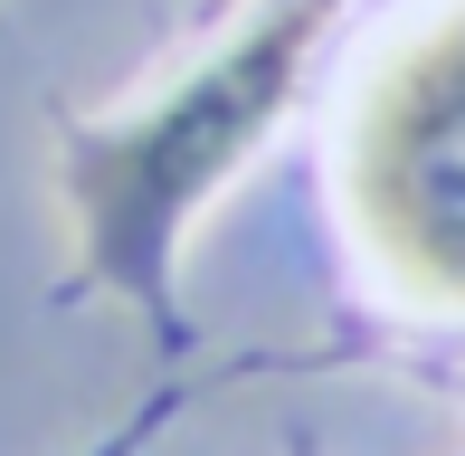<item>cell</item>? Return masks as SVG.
Wrapping results in <instances>:
<instances>
[{"label": "cell", "mask_w": 465, "mask_h": 456, "mask_svg": "<svg viewBox=\"0 0 465 456\" xmlns=\"http://www.w3.org/2000/svg\"><path fill=\"white\" fill-rule=\"evenodd\" d=\"M332 0H276L247 38H228L209 67H190L162 105L67 134V210H76V257L95 285L162 314V266H172L181 219L238 172V153L285 114L294 67Z\"/></svg>", "instance_id": "1"}, {"label": "cell", "mask_w": 465, "mask_h": 456, "mask_svg": "<svg viewBox=\"0 0 465 456\" xmlns=\"http://www.w3.org/2000/svg\"><path fill=\"white\" fill-rule=\"evenodd\" d=\"M351 219L418 304H465V10L371 86L351 134Z\"/></svg>", "instance_id": "2"}]
</instances>
